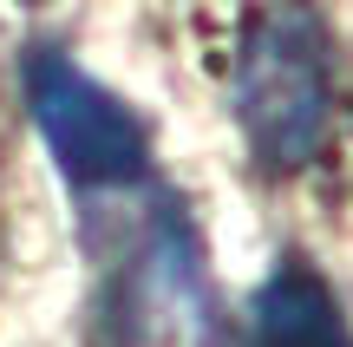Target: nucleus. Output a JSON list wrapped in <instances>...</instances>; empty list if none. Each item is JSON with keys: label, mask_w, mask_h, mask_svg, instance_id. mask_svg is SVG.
Returning <instances> with one entry per match:
<instances>
[{"label": "nucleus", "mask_w": 353, "mask_h": 347, "mask_svg": "<svg viewBox=\"0 0 353 347\" xmlns=\"http://www.w3.org/2000/svg\"><path fill=\"white\" fill-rule=\"evenodd\" d=\"M229 105L262 170H301L334 125V33L314 0H262L236 33Z\"/></svg>", "instance_id": "obj_1"}, {"label": "nucleus", "mask_w": 353, "mask_h": 347, "mask_svg": "<svg viewBox=\"0 0 353 347\" xmlns=\"http://www.w3.org/2000/svg\"><path fill=\"white\" fill-rule=\"evenodd\" d=\"M26 105H33V125L46 138V151L59 157L72 190L144 184V170H151V131H144V118L112 86H99L85 66H72L59 46L26 52Z\"/></svg>", "instance_id": "obj_2"}, {"label": "nucleus", "mask_w": 353, "mask_h": 347, "mask_svg": "<svg viewBox=\"0 0 353 347\" xmlns=\"http://www.w3.org/2000/svg\"><path fill=\"white\" fill-rule=\"evenodd\" d=\"M249 347H353V328L341 295L301 256H288L249 301Z\"/></svg>", "instance_id": "obj_3"}]
</instances>
